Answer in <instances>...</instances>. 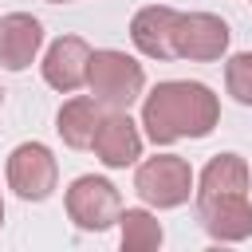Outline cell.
Here are the masks:
<instances>
[{
  "label": "cell",
  "instance_id": "e0dca14e",
  "mask_svg": "<svg viewBox=\"0 0 252 252\" xmlns=\"http://www.w3.org/2000/svg\"><path fill=\"white\" fill-rule=\"evenodd\" d=\"M0 106H4V87H0Z\"/></svg>",
  "mask_w": 252,
  "mask_h": 252
},
{
  "label": "cell",
  "instance_id": "8992f818",
  "mask_svg": "<svg viewBox=\"0 0 252 252\" xmlns=\"http://www.w3.org/2000/svg\"><path fill=\"white\" fill-rule=\"evenodd\" d=\"M228 24L213 12H181L177 20V59H189V63H217L224 51H228Z\"/></svg>",
  "mask_w": 252,
  "mask_h": 252
},
{
  "label": "cell",
  "instance_id": "7c38bea8",
  "mask_svg": "<svg viewBox=\"0 0 252 252\" xmlns=\"http://www.w3.org/2000/svg\"><path fill=\"white\" fill-rule=\"evenodd\" d=\"M98 122H102V102H98L94 94H75V98H67V102L59 106V114H55V130H59V138H63L71 150H87V146L94 142Z\"/></svg>",
  "mask_w": 252,
  "mask_h": 252
},
{
  "label": "cell",
  "instance_id": "5bb4252c",
  "mask_svg": "<svg viewBox=\"0 0 252 252\" xmlns=\"http://www.w3.org/2000/svg\"><path fill=\"white\" fill-rule=\"evenodd\" d=\"M118 232H122V252H154V248H161V240H165L158 217L146 213V209H122Z\"/></svg>",
  "mask_w": 252,
  "mask_h": 252
},
{
  "label": "cell",
  "instance_id": "52a82bcc",
  "mask_svg": "<svg viewBox=\"0 0 252 252\" xmlns=\"http://www.w3.org/2000/svg\"><path fill=\"white\" fill-rule=\"evenodd\" d=\"M197 220L220 244L248 240L252 236V201H248V193H209V197H197Z\"/></svg>",
  "mask_w": 252,
  "mask_h": 252
},
{
  "label": "cell",
  "instance_id": "5b68a950",
  "mask_svg": "<svg viewBox=\"0 0 252 252\" xmlns=\"http://www.w3.org/2000/svg\"><path fill=\"white\" fill-rule=\"evenodd\" d=\"M59 165L43 142H24L8 154V189L24 201H47L55 193Z\"/></svg>",
  "mask_w": 252,
  "mask_h": 252
},
{
  "label": "cell",
  "instance_id": "277c9868",
  "mask_svg": "<svg viewBox=\"0 0 252 252\" xmlns=\"http://www.w3.org/2000/svg\"><path fill=\"white\" fill-rule=\"evenodd\" d=\"M63 205H67V217H71L83 232H106V228L118 224V217H122V197H118V189H114L106 177H94V173L75 177L71 189H67V197H63Z\"/></svg>",
  "mask_w": 252,
  "mask_h": 252
},
{
  "label": "cell",
  "instance_id": "3957f363",
  "mask_svg": "<svg viewBox=\"0 0 252 252\" xmlns=\"http://www.w3.org/2000/svg\"><path fill=\"white\" fill-rule=\"evenodd\" d=\"M134 189H138V197H142L146 205H154V209H177V205H185L189 193H193V169H189V161L177 158V154H154V158H146V161L138 165Z\"/></svg>",
  "mask_w": 252,
  "mask_h": 252
},
{
  "label": "cell",
  "instance_id": "4fadbf2b",
  "mask_svg": "<svg viewBox=\"0 0 252 252\" xmlns=\"http://www.w3.org/2000/svg\"><path fill=\"white\" fill-rule=\"evenodd\" d=\"M252 177H248V161L240 154H217L209 158V165L197 177L193 197H209V193H248Z\"/></svg>",
  "mask_w": 252,
  "mask_h": 252
},
{
  "label": "cell",
  "instance_id": "7a4b0ae2",
  "mask_svg": "<svg viewBox=\"0 0 252 252\" xmlns=\"http://www.w3.org/2000/svg\"><path fill=\"white\" fill-rule=\"evenodd\" d=\"M87 87H91V94H94L106 110H130V102L146 91V71H142V63L130 59L126 51L98 47V51H91Z\"/></svg>",
  "mask_w": 252,
  "mask_h": 252
},
{
  "label": "cell",
  "instance_id": "6da1fadb",
  "mask_svg": "<svg viewBox=\"0 0 252 252\" xmlns=\"http://www.w3.org/2000/svg\"><path fill=\"white\" fill-rule=\"evenodd\" d=\"M220 122V102L205 83L165 79L142 102V126L154 146H173L181 138H205Z\"/></svg>",
  "mask_w": 252,
  "mask_h": 252
},
{
  "label": "cell",
  "instance_id": "9a60e30c",
  "mask_svg": "<svg viewBox=\"0 0 252 252\" xmlns=\"http://www.w3.org/2000/svg\"><path fill=\"white\" fill-rule=\"evenodd\" d=\"M224 87L240 106H252V51H240L224 63Z\"/></svg>",
  "mask_w": 252,
  "mask_h": 252
},
{
  "label": "cell",
  "instance_id": "30bf717a",
  "mask_svg": "<svg viewBox=\"0 0 252 252\" xmlns=\"http://www.w3.org/2000/svg\"><path fill=\"white\" fill-rule=\"evenodd\" d=\"M87 67H91V47L79 35H59L47 55H43V79L47 87H55L59 94H71L87 83Z\"/></svg>",
  "mask_w": 252,
  "mask_h": 252
},
{
  "label": "cell",
  "instance_id": "2e32d148",
  "mask_svg": "<svg viewBox=\"0 0 252 252\" xmlns=\"http://www.w3.org/2000/svg\"><path fill=\"white\" fill-rule=\"evenodd\" d=\"M0 224H4V197H0Z\"/></svg>",
  "mask_w": 252,
  "mask_h": 252
},
{
  "label": "cell",
  "instance_id": "9c48e42d",
  "mask_svg": "<svg viewBox=\"0 0 252 252\" xmlns=\"http://www.w3.org/2000/svg\"><path fill=\"white\" fill-rule=\"evenodd\" d=\"M177 20H181V12L165 8V4H150V8L134 12V20H130V39H134V47H138L146 59H177V43H173Z\"/></svg>",
  "mask_w": 252,
  "mask_h": 252
},
{
  "label": "cell",
  "instance_id": "ba28073f",
  "mask_svg": "<svg viewBox=\"0 0 252 252\" xmlns=\"http://www.w3.org/2000/svg\"><path fill=\"white\" fill-rule=\"evenodd\" d=\"M91 150H94V158H98L106 169H126V165H134V161L142 158V134H138V122H134L126 110H110V114H102Z\"/></svg>",
  "mask_w": 252,
  "mask_h": 252
},
{
  "label": "cell",
  "instance_id": "ac0fdd59",
  "mask_svg": "<svg viewBox=\"0 0 252 252\" xmlns=\"http://www.w3.org/2000/svg\"><path fill=\"white\" fill-rule=\"evenodd\" d=\"M47 4H67V0H47Z\"/></svg>",
  "mask_w": 252,
  "mask_h": 252
},
{
  "label": "cell",
  "instance_id": "8fae6325",
  "mask_svg": "<svg viewBox=\"0 0 252 252\" xmlns=\"http://www.w3.org/2000/svg\"><path fill=\"white\" fill-rule=\"evenodd\" d=\"M43 47V24L28 12H8L0 16V67L24 71Z\"/></svg>",
  "mask_w": 252,
  "mask_h": 252
}]
</instances>
